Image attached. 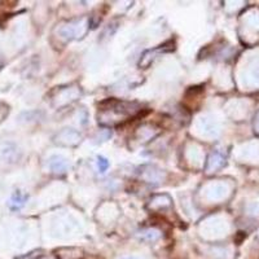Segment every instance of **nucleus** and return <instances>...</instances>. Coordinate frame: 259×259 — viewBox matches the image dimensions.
I'll use <instances>...</instances> for the list:
<instances>
[{
  "mask_svg": "<svg viewBox=\"0 0 259 259\" xmlns=\"http://www.w3.org/2000/svg\"><path fill=\"white\" fill-rule=\"evenodd\" d=\"M25 200H26V197H24L21 193H15V196H13L12 198V206L15 207V209H20L22 205L25 203Z\"/></svg>",
  "mask_w": 259,
  "mask_h": 259,
  "instance_id": "nucleus-2",
  "label": "nucleus"
},
{
  "mask_svg": "<svg viewBox=\"0 0 259 259\" xmlns=\"http://www.w3.org/2000/svg\"><path fill=\"white\" fill-rule=\"evenodd\" d=\"M138 106L135 104L126 103V101L110 100L101 105L99 113V122L108 126H114L119 122H124L127 118L138 112Z\"/></svg>",
  "mask_w": 259,
  "mask_h": 259,
  "instance_id": "nucleus-1",
  "label": "nucleus"
},
{
  "mask_svg": "<svg viewBox=\"0 0 259 259\" xmlns=\"http://www.w3.org/2000/svg\"><path fill=\"white\" fill-rule=\"evenodd\" d=\"M97 167H99V171H100V172H105V171L108 170V167H109V161L106 158H104V157H99V158H97Z\"/></svg>",
  "mask_w": 259,
  "mask_h": 259,
  "instance_id": "nucleus-3",
  "label": "nucleus"
}]
</instances>
